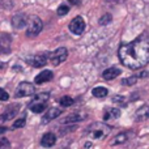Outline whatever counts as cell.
Wrapping results in <instances>:
<instances>
[{"label": "cell", "mask_w": 149, "mask_h": 149, "mask_svg": "<svg viewBox=\"0 0 149 149\" xmlns=\"http://www.w3.org/2000/svg\"><path fill=\"white\" fill-rule=\"evenodd\" d=\"M119 59L122 64L131 70H140L149 63V34L144 33L128 43L119 47Z\"/></svg>", "instance_id": "obj_1"}, {"label": "cell", "mask_w": 149, "mask_h": 149, "mask_svg": "<svg viewBox=\"0 0 149 149\" xmlns=\"http://www.w3.org/2000/svg\"><path fill=\"white\" fill-rule=\"evenodd\" d=\"M111 131V127L107 126L105 123H101V122H94L92 123L89 127L86 128L85 134L93 140H100V139H105Z\"/></svg>", "instance_id": "obj_2"}, {"label": "cell", "mask_w": 149, "mask_h": 149, "mask_svg": "<svg viewBox=\"0 0 149 149\" xmlns=\"http://www.w3.org/2000/svg\"><path fill=\"white\" fill-rule=\"evenodd\" d=\"M49 97H50L49 93H39V94L34 95V98L29 103V109L36 114L45 111L47 107L46 105H47V101H49Z\"/></svg>", "instance_id": "obj_3"}, {"label": "cell", "mask_w": 149, "mask_h": 149, "mask_svg": "<svg viewBox=\"0 0 149 149\" xmlns=\"http://www.w3.org/2000/svg\"><path fill=\"white\" fill-rule=\"evenodd\" d=\"M43 22L37 16H30L26 22V36L28 37H37L42 31Z\"/></svg>", "instance_id": "obj_4"}, {"label": "cell", "mask_w": 149, "mask_h": 149, "mask_svg": "<svg viewBox=\"0 0 149 149\" xmlns=\"http://www.w3.org/2000/svg\"><path fill=\"white\" fill-rule=\"evenodd\" d=\"M68 58V50L65 47H59L56 49L54 52L50 54V63H51L54 67H58L59 64H62L63 62H65V59Z\"/></svg>", "instance_id": "obj_5"}, {"label": "cell", "mask_w": 149, "mask_h": 149, "mask_svg": "<svg viewBox=\"0 0 149 149\" xmlns=\"http://www.w3.org/2000/svg\"><path fill=\"white\" fill-rule=\"evenodd\" d=\"M36 93V86L31 82L28 81H22L18 84V86L15 90V95L18 98L21 97H29V95H34Z\"/></svg>", "instance_id": "obj_6"}, {"label": "cell", "mask_w": 149, "mask_h": 149, "mask_svg": "<svg viewBox=\"0 0 149 149\" xmlns=\"http://www.w3.org/2000/svg\"><path fill=\"white\" fill-rule=\"evenodd\" d=\"M49 58H50V52H42V54H37V55H33V56L28 58V62L30 63L33 67L42 68L47 64Z\"/></svg>", "instance_id": "obj_7"}, {"label": "cell", "mask_w": 149, "mask_h": 149, "mask_svg": "<svg viewBox=\"0 0 149 149\" xmlns=\"http://www.w3.org/2000/svg\"><path fill=\"white\" fill-rule=\"evenodd\" d=\"M70 30L74 36H80L85 30V21L81 16H76L72 21L70 22Z\"/></svg>", "instance_id": "obj_8"}, {"label": "cell", "mask_w": 149, "mask_h": 149, "mask_svg": "<svg viewBox=\"0 0 149 149\" xmlns=\"http://www.w3.org/2000/svg\"><path fill=\"white\" fill-rule=\"evenodd\" d=\"M62 113H63L62 109H58V107H50L49 110L46 111V114L43 115V118H42V123H43V124L50 123L51 120L56 119L58 116H59Z\"/></svg>", "instance_id": "obj_9"}, {"label": "cell", "mask_w": 149, "mask_h": 149, "mask_svg": "<svg viewBox=\"0 0 149 149\" xmlns=\"http://www.w3.org/2000/svg\"><path fill=\"white\" fill-rule=\"evenodd\" d=\"M18 110H20V105H10L4 113L0 115V120H10L17 115Z\"/></svg>", "instance_id": "obj_10"}, {"label": "cell", "mask_w": 149, "mask_h": 149, "mask_svg": "<svg viewBox=\"0 0 149 149\" xmlns=\"http://www.w3.org/2000/svg\"><path fill=\"white\" fill-rule=\"evenodd\" d=\"M86 118V115H85L84 113H72L70 114L68 116H65V118L60 119V123L62 124H70V123H77V122H81L84 120V119Z\"/></svg>", "instance_id": "obj_11"}, {"label": "cell", "mask_w": 149, "mask_h": 149, "mask_svg": "<svg viewBox=\"0 0 149 149\" xmlns=\"http://www.w3.org/2000/svg\"><path fill=\"white\" fill-rule=\"evenodd\" d=\"M55 143H56V135L52 134V132H47V134H45L41 139V145L45 147V148L54 147Z\"/></svg>", "instance_id": "obj_12"}, {"label": "cell", "mask_w": 149, "mask_h": 149, "mask_svg": "<svg viewBox=\"0 0 149 149\" xmlns=\"http://www.w3.org/2000/svg\"><path fill=\"white\" fill-rule=\"evenodd\" d=\"M26 22H28V17H26L24 13H18V15L13 16V18H12V25H13V28H16V29L25 28Z\"/></svg>", "instance_id": "obj_13"}, {"label": "cell", "mask_w": 149, "mask_h": 149, "mask_svg": "<svg viewBox=\"0 0 149 149\" xmlns=\"http://www.w3.org/2000/svg\"><path fill=\"white\" fill-rule=\"evenodd\" d=\"M120 116V110L116 107H107L103 111V119L105 120H113Z\"/></svg>", "instance_id": "obj_14"}, {"label": "cell", "mask_w": 149, "mask_h": 149, "mask_svg": "<svg viewBox=\"0 0 149 149\" xmlns=\"http://www.w3.org/2000/svg\"><path fill=\"white\" fill-rule=\"evenodd\" d=\"M119 74H120V70H119V68H116V67H110V68H107L106 71H103L102 77H103L105 80H107V81H110V80L116 79Z\"/></svg>", "instance_id": "obj_15"}, {"label": "cell", "mask_w": 149, "mask_h": 149, "mask_svg": "<svg viewBox=\"0 0 149 149\" xmlns=\"http://www.w3.org/2000/svg\"><path fill=\"white\" fill-rule=\"evenodd\" d=\"M52 77H54V74H52L51 71H43V72H41L39 74H37L34 81H36V84H43V82L52 80Z\"/></svg>", "instance_id": "obj_16"}, {"label": "cell", "mask_w": 149, "mask_h": 149, "mask_svg": "<svg viewBox=\"0 0 149 149\" xmlns=\"http://www.w3.org/2000/svg\"><path fill=\"white\" fill-rule=\"evenodd\" d=\"M136 120L140 122V120H145V119H149V105H145L143 107H140L139 110L136 111Z\"/></svg>", "instance_id": "obj_17"}, {"label": "cell", "mask_w": 149, "mask_h": 149, "mask_svg": "<svg viewBox=\"0 0 149 149\" xmlns=\"http://www.w3.org/2000/svg\"><path fill=\"white\" fill-rule=\"evenodd\" d=\"M127 140H128V134L127 132H122V134L116 135L115 137H114L113 140L110 141L111 145H115V144H123V143H126Z\"/></svg>", "instance_id": "obj_18"}, {"label": "cell", "mask_w": 149, "mask_h": 149, "mask_svg": "<svg viewBox=\"0 0 149 149\" xmlns=\"http://www.w3.org/2000/svg\"><path fill=\"white\" fill-rule=\"evenodd\" d=\"M107 89L106 88H103V86H97V88H94V89L92 90V94L94 95V97H97V98H103V97H106L107 95Z\"/></svg>", "instance_id": "obj_19"}, {"label": "cell", "mask_w": 149, "mask_h": 149, "mask_svg": "<svg viewBox=\"0 0 149 149\" xmlns=\"http://www.w3.org/2000/svg\"><path fill=\"white\" fill-rule=\"evenodd\" d=\"M60 106H63V107H68V106H72L73 105V98L70 97V95H63L62 98H60Z\"/></svg>", "instance_id": "obj_20"}, {"label": "cell", "mask_w": 149, "mask_h": 149, "mask_svg": "<svg viewBox=\"0 0 149 149\" xmlns=\"http://www.w3.org/2000/svg\"><path fill=\"white\" fill-rule=\"evenodd\" d=\"M111 18H113V17H111L110 13H106V15H103L102 17H100L98 24H100V25H107V24L111 21Z\"/></svg>", "instance_id": "obj_21"}, {"label": "cell", "mask_w": 149, "mask_h": 149, "mask_svg": "<svg viewBox=\"0 0 149 149\" xmlns=\"http://www.w3.org/2000/svg\"><path fill=\"white\" fill-rule=\"evenodd\" d=\"M139 77L137 76H131V77H127V79H123L122 80V84L123 85H135Z\"/></svg>", "instance_id": "obj_22"}, {"label": "cell", "mask_w": 149, "mask_h": 149, "mask_svg": "<svg viewBox=\"0 0 149 149\" xmlns=\"http://www.w3.org/2000/svg\"><path fill=\"white\" fill-rule=\"evenodd\" d=\"M25 123H26V118H20V119H17V120L13 123V128H22V127H25Z\"/></svg>", "instance_id": "obj_23"}, {"label": "cell", "mask_w": 149, "mask_h": 149, "mask_svg": "<svg viewBox=\"0 0 149 149\" xmlns=\"http://www.w3.org/2000/svg\"><path fill=\"white\" fill-rule=\"evenodd\" d=\"M68 10H70L68 5H67V4H62L59 8H58L56 13H58L59 16H64V15H67V13H68Z\"/></svg>", "instance_id": "obj_24"}, {"label": "cell", "mask_w": 149, "mask_h": 149, "mask_svg": "<svg viewBox=\"0 0 149 149\" xmlns=\"http://www.w3.org/2000/svg\"><path fill=\"white\" fill-rule=\"evenodd\" d=\"M10 143L8 141V139L5 137H0V149H9Z\"/></svg>", "instance_id": "obj_25"}, {"label": "cell", "mask_w": 149, "mask_h": 149, "mask_svg": "<svg viewBox=\"0 0 149 149\" xmlns=\"http://www.w3.org/2000/svg\"><path fill=\"white\" fill-rule=\"evenodd\" d=\"M8 100H9V94L4 89L0 88V101H8Z\"/></svg>", "instance_id": "obj_26"}, {"label": "cell", "mask_w": 149, "mask_h": 149, "mask_svg": "<svg viewBox=\"0 0 149 149\" xmlns=\"http://www.w3.org/2000/svg\"><path fill=\"white\" fill-rule=\"evenodd\" d=\"M5 131H7V128H5V127H0V135H1V134H4Z\"/></svg>", "instance_id": "obj_27"}, {"label": "cell", "mask_w": 149, "mask_h": 149, "mask_svg": "<svg viewBox=\"0 0 149 149\" xmlns=\"http://www.w3.org/2000/svg\"><path fill=\"white\" fill-rule=\"evenodd\" d=\"M70 3H72V4H79V0H68Z\"/></svg>", "instance_id": "obj_28"}, {"label": "cell", "mask_w": 149, "mask_h": 149, "mask_svg": "<svg viewBox=\"0 0 149 149\" xmlns=\"http://www.w3.org/2000/svg\"><path fill=\"white\" fill-rule=\"evenodd\" d=\"M90 147H92V144H90V143H86V144H85V148H88V149H89Z\"/></svg>", "instance_id": "obj_29"}]
</instances>
